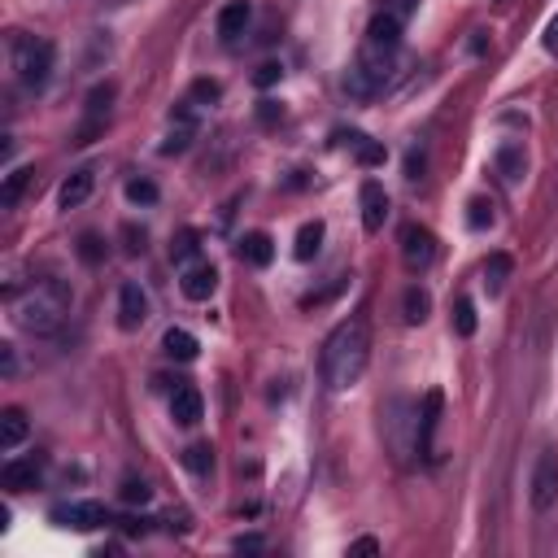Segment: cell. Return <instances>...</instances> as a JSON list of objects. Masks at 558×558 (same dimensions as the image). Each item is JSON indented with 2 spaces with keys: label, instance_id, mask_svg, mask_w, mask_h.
Here are the masks:
<instances>
[{
  "label": "cell",
  "instance_id": "6da1fadb",
  "mask_svg": "<svg viewBox=\"0 0 558 558\" xmlns=\"http://www.w3.org/2000/svg\"><path fill=\"white\" fill-rule=\"evenodd\" d=\"M367 362H371V327H367V319L354 315V319L336 323V327L327 332L323 354H319L323 384H327L332 393H349L362 379Z\"/></svg>",
  "mask_w": 558,
  "mask_h": 558
},
{
  "label": "cell",
  "instance_id": "7a4b0ae2",
  "mask_svg": "<svg viewBox=\"0 0 558 558\" xmlns=\"http://www.w3.org/2000/svg\"><path fill=\"white\" fill-rule=\"evenodd\" d=\"M14 301V319H18L22 332H36V336H53L66 315H70V288L61 279H36L22 297Z\"/></svg>",
  "mask_w": 558,
  "mask_h": 558
},
{
  "label": "cell",
  "instance_id": "3957f363",
  "mask_svg": "<svg viewBox=\"0 0 558 558\" xmlns=\"http://www.w3.org/2000/svg\"><path fill=\"white\" fill-rule=\"evenodd\" d=\"M9 61H14V75H18L26 88H44L48 75H53V44L14 31V36H9Z\"/></svg>",
  "mask_w": 558,
  "mask_h": 558
},
{
  "label": "cell",
  "instance_id": "277c9868",
  "mask_svg": "<svg viewBox=\"0 0 558 558\" xmlns=\"http://www.w3.org/2000/svg\"><path fill=\"white\" fill-rule=\"evenodd\" d=\"M528 501H532V511L545 515V511H554L558 501V454H541L537 467H532V484H528Z\"/></svg>",
  "mask_w": 558,
  "mask_h": 558
},
{
  "label": "cell",
  "instance_id": "5b68a950",
  "mask_svg": "<svg viewBox=\"0 0 558 558\" xmlns=\"http://www.w3.org/2000/svg\"><path fill=\"white\" fill-rule=\"evenodd\" d=\"M401 262L410 271H428L437 262V236L428 227H418V222H406L401 227Z\"/></svg>",
  "mask_w": 558,
  "mask_h": 558
},
{
  "label": "cell",
  "instance_id": "8992f818",
  "mask_svg": "<svg viewBox=\"0 0 558 558\" xmlns=\"http://www.w3.org/2000/svg\"><path fill=\"white\" fill-rule=\"evenodd\" d=\"M440 406H445V393L432 388L423 398V410H418V423H415V437H418V454L428 462H437V423H440Z\"/></svg>",
  "mask_w": 558,
  "mask_h": 558
},
{
  "label": "cell",
  "instance_id": "52a82bcc",
  "mask_svg": "<svg viewBox=\"0 0 558 558\" xmlns=\"http://www.w3.org/2000/svg\"><path fill=\"white\" fill-rule=\"evenodd\" d=\"M53 523L75 528V532H92V528H100V523H109V515H105L100 501H66V506L53 511Z\"/></svg>",
  "mask_w": 558,
  "mask_h": 558
},
{
  "label": "cell",
  "instance_id": "ba28073f",
  "mask_svg": "<svg viewBox=\"0 0 558 558\" xmlns=\"http://www.w3.org/2000/svg\"><path fill=\"white\" fill-rule=\"evenodd\" d=\"M40 476H44L40 454H31V459H9L5 462V471H0V480H5V489H9V493H26V489H36Z\"/></svg>",
  "mask_w": 558,
  "mask_h": 558
},
{
  "label": "cell",
  "instance_id": "9c48e42d",
  "mask_svg": "<svg viewBox=\"0 0 558 558\" xmlns=\"http://www.w3.org/2000/svg\"><path fill=\"white\" fill-rule=\"evenodd\" d=\"M358 201H362V227H367L371 236L384 232V222H388V192H384L376 180H367L362 183V192H358Z\"/></svg>",
  "mask_w": 558,
  "mask_h": 558
},
{
  "label": "cell",
  "instance_id": "30bf717a",
  "mask_svg": "<svg viewBox=\"0 0 558 558\" xmlns=\"http://www.w3.org/2000/svg\"><path fill=\"white\" fill-rule=\"evenodd\" d=\"M180 288H183V297L188 301H210L214 297V288H219V271H214L210 262H192V266H183Z\"/></svg>",
  "mask_w": 558,
  "mask_h": 558
},
{
  "label": "cell",
  "instance_id": "8fae6325",
  "mask_svg": "<svg viewBox=\"0 0 558 558\" xmlns=\"http://www.w3.org/2000/svg\"><path fill=\"white\" fill-rule=\"evenodd\" d=\"M149 319V297L140 284H122L119 288V327L122 332H136L140 323Z\"/></svg>",
  "mask_w": 558,
  "mask_h": 558
},
{
  "label": "cell",
  "instance_id": "7c38bea8",
  "mask_svg": "<svg viewBox=\"0 0 558 558\" xmlns=\"http://www.w3.org/2000/svg\"><path fill=\"white\" fill-rule=\"evenodd\" d=\"M170 418L180 423V428H197L201 418H205V401L192 384H180L175 388V398H170Z\"/></svg>",
  "mask_w": 558,
  "mask_h": 558
},
{
  "label": "cell",
  "instance_id": "4fadbf2b",
  "mask_svg": "<svg viewBox=\"0 0 558 558\" xmlns=\"http://www.w3.org/2000/svg\"><path fill=\"white\" fill-rule=\"evenodd\" d=\"M92 188H97V170H92V166H79V170H70V180L61 183L57 205L61 210H75V205H83V201L92 197Z\"/></svg>",
  "mask_w": 558,
  "mask_h": 558
},
{
  "label": "cell",
  "instance_id": "5bb4252c",
  "mask_svg": "<svg viewBox=\"0 0 558 558\" xmlns=\"http://www.w3.org/2000/svg\"><path fill=\"white\" fill-rule=\"evenodd\" d=\"M367 44L371 48H388V53H398V44H401V18L398 14H376L371 18V26H367Z\"/></svg>",
  "mask_w": 558,
  "mask_h": 558
},
{
  "label": "cell",
  "instance_id": "9a60e30c",
  "mask_svg": "<svg viewBox=\"0 0 558 558\" xmlns=\"http://www.w3.org/2000/svg\"><path fill=\"white\" fill-rule=\"evenodd\" d=\"M31 432V423H26V410L18 406H9V410H0V450L9 454V450H18L22 440Z\"/></svg>",
  "mask_w": 558,
  "mask_h": 558
},
{
  "label": "cell",
  "instance_id": "2e32d148",
  "mask_svg": "<svg viewBox=\"0 0 558 558\" xmlns=\"http://www.w3.org/2000/svg\"><path fill=\"white\" fill-rule=\"evenodd\" d=\"M161 354L166 358H175V362H192L201 354V345L192 332H183V327H170L166 336H161Z\"/></svg>",
  "mask_w": 558,
  "mask_h": 558
},
{
  "label": "cell",
  "instance_id": "e0dca14e",
  "mask_svg": "<svg viewBox=\"0 0 558 558\" xmlns=\"http://www.w3.org/2000/svg\"><path fill=\"white\" fill-rule=\"evenodd\" d=\"M336 140L340 144H349V149L358 153L362 166H384V158H388V153H384V144H376V140L362 136V131H336Z\"/></svg>",
  "mask_w": 558,
  "mask_h": 558
},
{
  "label": "cell",
  "instance_id": "ac0fdd59",
  "mask_svg": "<svg viewBox=\"0 0 558 558\" xmlns=\"http://www.w3.org/2000/svg\"><path fill=\"white\" fill-rule=\"evenodd\" d=\"M249 0H232V5H222V14H219V36L222 40H236L240 31L249 26Z\"/></svg>",
  "mask_w": 558,
  "mask_h": 558
},
{
  "label": "cell",
  "instance_id": "d6986e66",
  "mask_svg": "<svg viewBox=\"0 0 558 558\" xmlns=\"http://www.w3.org/2000/svg\"><path fill=\"white\" fill-rule=\"evenodd\" d=\"M240 258L249 262V266H271V258H275V244H271V236H266V232H249V236L240 240Z\"/></svg>",
  "mask_w": 558,
  "mask_h": 558
},
{
  "label": "cell",
  "instance_id": "ffe728a7",
  "mask_svg": "<svg viewBox=\"0 0 558 558\" xmlns=\"http://www.w3.org/2000/svg\"><path fill=\"white\" fill-rule=\"evenodd\" d=\"M498 175L506 183H519L523 180V170H528V158H523V144H501L498 149Z\"/></svg>",
  "mask_w": 558,
  "mask_h": 558
},
{
  "label": "cell",
  "instance_id": "44dd1931",
  "mask_svg": "<svg viewBox=\"0 0 558 558\" xmlns=\"http://www.w3.org/2000/svg\"><path fill=\"white\" fill-rule=\"evenodd\" d=\"M511 271H515V262H511V253H493V258L484 262V288H489V297H498L501 288H506V279H511Z\"/></svg>",
  "mask_w": 558,
  "mask_h": 558
},
{
  "label": "cell",
  "instance_id": "7402d4cb",
  "mask_svg": "<svg viewBox=\"0 0 558 558\" xmlns=\"http://www.w3.org/2000/svg\"><path fill=\"white\" fill-rule=\"evenodd\" d=\"M401 310H406V323L410 327H418V323H428V315H432V297H428V288H406V297H401Z\"/></svg>",
  "mask_w": 558,
  "mask_h": 558
},
{
  "label": "cell",
  "instance_id": "603a6c76",
  "mask_svg": "<svg viewBox=\"0 0 558 558\" xmlns=\"http://www.w3.org/2000/svg\"><path fill=\"white\" fill-rule=\"evenodd\" d=\"M323 236H327V232H323V222H319V219H315V222H301V232H297V249H293V253H297V262L319 258Z\"/></svg>",
  "mask_w": 558,
  "mask_h": 558
},
{
  "label": "cell",
  "instance_id": "cb8c5ba5",
  "mask_svg": "<svg viewBox=\"0 0 558 558\" xmlns=\"http://www.w3.org/2000/svg\"><path fill=\"white\" fill-rule=\"evenodd\" d=\"M26 183H31V170H26V166L9 170L5 183H0V205H5V210H14V205L22 201V192H26Z\"/></svg>",
  "mask_w": 558,
  "mask_h": 558
},
{
  "label": "cell",
  "instance_id": "d4e9b609",
  "mask_svg": "<svg viewBox=\"0 0 558 558\" xmlns=\"http://www.w3.org/2000/svg\"><path fill=\"white\" fill-rule=\"evenodd\" d=\"M192 136H197V127H192V119L188 114H180V122H175V131L166 136V144H161V153L166 158H175V153H183L188 144H192Z\"/></svg>",
  "mask_w": 558,
  "mask_h": 558
},
{
  "label": "cell",
  "instance_id": "484cf974",
  "mask_svg": "<svg viewBox=\"0 0 558 558\" xmlns=\"http://www.w3.org/2000/svg\"><path fill=\"white\" fill-rule=\"evenodd\" d=\"M183 467H188L192 476H210V467H214V450H210V445H188V450H183Z\"/></svg>",
  "mask_w": 558,
  "mask_h": 558
},
{
  "label": "cell",
  "instance_id": "4316f807",
  "mask_svg": "<svg viewBox=\"0 0 558 558\" xmlns=\"http://www.w3.org/2000/svg\"><path fill=\"white\" fill-rule=\"evenodd\" d=\"M119 498L127 501V506H149V501H153V489H149L144 480L127 476V480H122V489H119Z\"/></svg>",
  "mask_w": 558,
  "mask_h": 558
},
{
  "label": "cell",
  "instance_id": "83f0119b",
  "mask_svg": "<svg viewBox=\"0 0 558 558\" xmlns=\"http://www.w3.org/2000/svg\"><path fill=\"white\" fill-rule=\"evenodd\" d=\"M454 332L476 336V305H471V297H459V305H454Z\"/></svg>",
  "mask_w": 558,
  "mask_h": 558
},
{
  "label": "cell",
  "instance_id": "f1b7e54d",
  "mask_svg": "<svg viewBox=\"0 0 558 558\" xmlns=\"http://www.w3.org/2000/svg\"><path fill=\"white\" fill-rule=\"evenodd\" d=\"M127 201H131V205H158V183L153 180H131L127 183Z\"/></svg>",
  "mask_w": 558,
  "mask_h": 558
},
{
  "label": "cell",
  "instance_id": "f546056e",
  "mask_svg": "<svg viewBox=\"0 0 558 558\" xmlns=\"http://www.w3.org/2000/svg\"><path fill=\"white\" fill-rule=\"evenodd\" d=\"M467 222L476 227V232H484V227H493V201L476 197L471 205H467Z\"/></svg>",
  "mask_w": 558,
  "mask_h": 558
},
{
  "label": "cell",
  "instance_id": "4dcf8cb0",
  "mask_svg": "<svg viewBox=\"0 0 558 558\" xmlns=\"http://www.w3.org/2000/svg\"><path fill=\"white\" fill-rule=\"evenodd\" d=\"M170 258L180 266H192V258H197V232H180V240L170 244Z\"/></svg>",
  "mask_w": 558,
  "mask_h": 558
},
{
  "label": "cell",
  "instance_id": "1f68e13d",
  "mask_svg": "<svg viewBox=\"0 0 558 558\" xmlns=\"http://www.w3.org/2000/svg\"><path fill=\"white\" fill-rule=\"evenodd\" d=\"M100 253H105V244H100V236H92V232H88V236H79V258L88 262V266H97Z\"/></svg>",
  "mask_w": 558,
  "mask_h": 558
},
{
  "label": "cell",
  "instance_id": "d6a6232c",
  "mask_svg": "<svg viewBox=\"0 0 558 558\" xmlns=\"http://www.w3.org/2000/svg\"><path fill=\"white\" fill-rule=\"evenodd\" d=\"M192 97L205 100V105H214V100L222 97V88H219L214 79H197V83H192Z\"/></svg>",
  "mask_w": 558,
  "mask_h": 558
},
{
  "label": "cell",
  "instance_id": "836d02e7",
  "mask_svg": "<svg viewBox=\"0 0 558 558\" xmlns=\"http://www.w3.org/2000/svg\"><path fill=\"white\" fill-rule=\"evenodd\" d=\"M109 100H114V88H109V83H105V88H97V92H92V97H88V114H92V119H97L100 109H109Z\"/></svg>",
  "mask_w": 558,
  "mask_h": 558
},
{
  "label": "cell",
  "instance_id": "e575fe53",
  "mask_svg": "<svg viewBox=\"0 0 558 558\" xmlns=\"http://www.w3.org/2000/svg\"><path fill=\"white\" fill-rule=\"evenodd\" d=\"M279 75H284V66H279V61H266V66H258L253 83H258V88H271V83H279Z\"/></svg>",
  "mask_w": 558,
  "mask_h": 558
},
{
  "label": "cell",
  "instance_id": "d590c367",
  "mask_svg": "<svg viewBox=\"0 0 558 558\" xmlns=\"http://www.w3.org/2000/svg\"><path fill=\"white\" fill-rule=\"evenodd\" d=\"M232 550H236V554H258L262 537H236V541H232Z\"/></svg>",
  "mask_w": 558,
  "mask_h": 558
},
{
  "label": "cell",
  "instance_id": "8d00e7d4",
  "mask_svg": "<svg viewBox=\"0 0 558 558\" xmlns=\"http://www.w3.org/2000/svg\"><path fill=\"white\" fill-rule=\"evenodd\" d=\"M545 53H550V57H558V14L550 18V26H545Z\"/></svg>",
  "mask_w": 558,
  "mask_h": 558
},
{
  "label": "cell",
  "instance_id": "74e56055",
  "mask_svg": "<svg viewBox=\"0 0 558 558\" xmlns=\"http://www.w3.org/2000/svg\"><path fill=\"white\" fill-rule=\"evenodd\" d=\"M349 554H379V541H376V537L354 541V545H349Z\"/></svg>",
  "mask_w": 558,
  "mask_h": 558
},
{
  "label": "cell",
  "instance_id": "f35d334b",
  "mask_svg": "<svg viewBox=\"0 0 558 558\" xmlns=\"http://www.w3.org/2000/svg\"><path fill=\"white\" fill-rule=\"evenodd\" d=\"M0 354H5V376H14V367H18V362H14V345H5Z\"/></svg>",
  "mask_w": 558,
  "mask_h": 558
}]
</instances>
